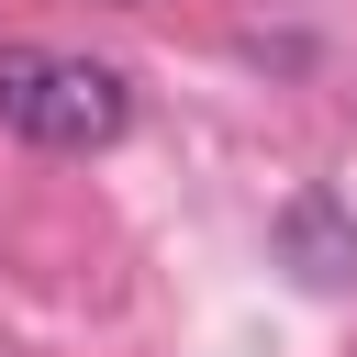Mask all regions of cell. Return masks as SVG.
Returning <instances> with one entry per match:
<instances>
[{
  "label": "cell",
  "instance_id": "1",
  "mask_svg": "<svg viewBox=\"0 0 357 357\" xmlns=\"http://www.w3.org/2000/svg\"><path fill=\"white\" fill-rule=\"evenodd\" d=\"M0 123L22 145H56V156H89L134 123V78L100 67V56H0Z\"/></svg>",
  "mask_w": 357,
  "mask_h": 357
},
{
  "label": "cell",
  "instance_id": "2",
  "mask_svg": "<svg viewBox=\"0 0 357 357\" xmlns=\"http://www.w3.org/2000/svg\"><path fill=\"white\" fill-rule=\"evenodd\" d=\"M279 257H290L312 290H357V223H346L324 190H301V201L279 212Z\"/></svg>",
  "mask_w": 357,
  "mask_h": 357
}]
</instances>
